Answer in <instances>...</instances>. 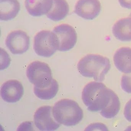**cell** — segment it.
Returning <instances> with one entry per match:
<instances>
[{"mask_svg":"<svg viewBox=\"0 0 131 131\" xmlns=\"http://www.w3.org/2000/svg\"><path fill=\"white\" fill-rule=\"evenodd\" d=\"M115 65L125 74L131 73V48L123 47L117 50L114 56Z\"/></svg>","mask_w":131,"mask_h":131,"instance_id":"11","label":"cell"},{"mask_svg":"<svg viewBox=\"0 0 131 131\" xmlns=\"http://www.w3.org/2000/svg\"><path fill=\"white\" fill-rule=\"evenodd\" d=\"M121 108V103L117 95L112 91L111 100L107 106L101 111L102 116L106 118L114 117L118 114Z\"/></svg>","mask_w":131,"mask_h":131,"instance_id":"17","label":"cell"},{"mask_svg":"<svg viewBox=\"0 0 131 131\" xmlns=\"http://www.w3.org/2000/svg\"><path fill=\"white\" fill-rule=\"evenodd\" d=\"M30 37L24 31L16 30L9 34L5 40V45L10 51L14 54H20L29 49Z\"/></svg>","mask_w":131,"mask_h":131,"instance_id":"8","label":"cell"},{"mask_svg":"<svg viewBox=\"0 0 131 131\" xmlns=\"http://www.w3.org/2000/svg\"><path fill=\"white\" fill-rule=\"evenodd\" d=\"M27 75L30 82L37 86L49 84L53 79L50 66L40 61H34L28 65Z\"/></svg>","mask_w":131,"mask_h":131,"instance_id":"5","label":"cell"},{"mask_svg":"<svg viewBox=\"0 0 131 131\" xmlns=\"http://www.w3.org/2000/svg\"><path fill=\"white\" fill-rule=\"evenodd\" d=\"M53 0H25V6L29 14L34 17L44 15L50 11Z\"/></svg>","mask_w":131,"mask_h":131,"instance_id":"12","label":"cell"},{"mask_svg":"<svg viewBox=\"0 0 131 131\" xmlns=\"http://www.w3.org/2000/svg\"><path fill=\"white\" fill-rule=\"evenodd\" d=\"M57 39L58 50L66 51L72 49L77 41L74 28L69 25L63 24L56 26L53 30Z\"/></svg>","mask_w":131,"mask_h":131,"instance_id":"6","label":"cell"},{"mask_svg":"<svg viewBox=\"0 0 131 131\" xmlns=\"http://www.w3.org/2000/svg\"><path fill=\"white\" fill-rule=\"evenodd\" d=\"M69 12V6L66 0H53L52 7L47 16L53 21H59L65 18Z\"/></svg>","mask_w":131,"mask_h":131,"instance_id":"15","label":"cell"},{"mask_svg":"<svg viewBox=\"0 0 131 131\" xmlns=\"http://www.w3.org/2000/svg\"><path fill=\"white\" fill-rule=\"evenodd\" d=\"M130 17H131V13H130Z\"/></svg>","mask_w":131,"mask_h":131,"instance_id":"21","label":"cell"},{"mask_svg":"<svg viewBox=\"0 0 131 131\" xmlns=\"http://www.w3.org/2000/svg\"><path fill=\"white\" fill-rule=\"evenodd\" d=\"M34 48L38 56L47 58L51 57L58 50L56 35L53 31L48 30L38 32L34 37Z\"/></svg>","mask_w":131,"mask_h":131,"instance_id":"4","label":"cell"},{"mask_svg":"<svg viewBox=\"0 0 131 131\" xmlns=\"http://www.w3.org/2000/svg\"><path fill=\"white\" fill-rule=\"evenodd\" d=\"M124 115L128 121L131 122V99L125 105L124 111Z\"/></svg>","mask_w":131,"mask_h":131,"instance_id":"19","label":"cell"},{"mask_svg":"<svg viewBox=\"0 0 131 131\" xmlns=\"http://www.w3.org/2000/svg\"><path fill=\"white\" fill-rule=\"evenodd\" d=\"M53 114L58 123L66 126L76 125L83 117L82 108L76 102L71 99H62L55 103Z\"/></svg>","mask_w":131,"mask_h":131,"instance_id":"3","label":"cell"},{"mask_svg":"<svg viewBox=\"0 0 131 131\" xmlns=\"http://www.w3.org/2000/svg\"><path fill=\"white\" fill-rule=\"evenodd\" d=\"M34 121L36 127L40 131H54L60 127L54 119L53 108L50 106H42L35 112Z\"/></svg>","mask_w":131,"mask_h":131,"instance_id":"7","label":"cell"},{"mask_svg":"<svg viewBox=\"0 0 131 131\" xmlns=\"http://www.w3.org/2000/svg\"><path fill=\"white\" fill-rule=\"evenodd\" d=\"M101 9L99 0H79L75 5L74 12L84 19L92 20L98 16Z\"/></svg>","mask_w":131,"mask_h":131,"instance_id":"9","label":"cell"},{"mask_svg":"<svg viewBox=\"0 0 131 131\" xmlns=\"http://www.w3.org/2000/svg\"><path fill=\"white\" fill-rule=\"evenodd\" d=\"M118 2L122 7L131 9V0H118Z\"/></svg>","mask_w":131,"mask_h":131,"instance_id":"20","label":"cell"},{"mask_svg":"<svg viewBox=\"0 0 131 131\" xmlns=\"http://www.w3.org/2000/svg\"><path fill=\"white\" fill-rule=\"evenodd\" d=\"M59 90L57 81L53 79L49 84L45 85L34 86V92L36 96L43 100H50L53 98Z\"/></svg>","mask_w":131,"mask_h":131,"instance_id":"16","label":"cell"},{"mask_svg":"<svg viewBox=\"0 0 131 131\" xmlns=\"http://www.w3.org/2000/svg\"><path fill=\"white\" fill-rule=\"evenodd\" d=\"M24 89L20 82L15 80H9L4 83L1 89L2 99L8 103L18 101L24 94Z\"/></svg>","mask_w":131,"mask_h":131,"instance_id":"10","label":"cell"},{"mask_svg":"<svg viewBox=\"0 0 131 131\" xmlns=\"http://www.w3.org/2000/svg\"><path fill=\"white\" fill-rule=\"evenodd\" d=\"M122 89L128 93H131V73L125 74L122 76L121 80Z\"/></svg>","mask_w":131,"mask_h":131,"instance_id":"18","label":"cell"},{"mask_svg":"<svg viewBox=\"0 0 131 131\" xmlns=\"http://www.w3.org/2000/svg\"><path fill=\"white\" fill-rule=\"evenodd\" d=\"M77 68L82 76L93 78L96 81L102 82L111 69V64L109 59L106 57L89 54L79 61Z\"/></svg>","mask_w":131,"mask_h":131,"instance_id":"2","label":"cell"},{"mask_svg":"<svg viewBox=\"0 0 131 131\" xmlns=\"http://www.w3.org/2000/svg\"><path fill=\"white\" fill-rule=\"evenodd\" d=\"M112 33L117 40L122 41H131V17L118 20L112 28Z\"/></svg>","mask_w":131,"mask_h":131,"instance_id":"13","label":"cell"},{"mask_svg":"<svg viewBox=\"0 0 131 131\" xmlns=\"http://www.w3.org/2000/svg\"><path fill=\"white\" fill-rule=\"evenodd\" d=\"M0 18L2 21L10 20L15 17L20 10L17 0H0Z\"/></svg>","mask_w":131,"mask_h":131,"instance_id":"14","label":"cell"},{"mask_svg":"<svg viewBox=\"0 0 131 131\" xmlns=\"http://www.w3.org/2000/svg\"><path fill=\"white\" fill-rule=\"evenodd\" d=\"M112 91L102 82H91L84 88L82 98L89 111L96 112L104 110L107 106Z\"/></svg>","mask_w":131,"mask_h":131,"instance_id":"1","label":"cell"}]
</instances>
